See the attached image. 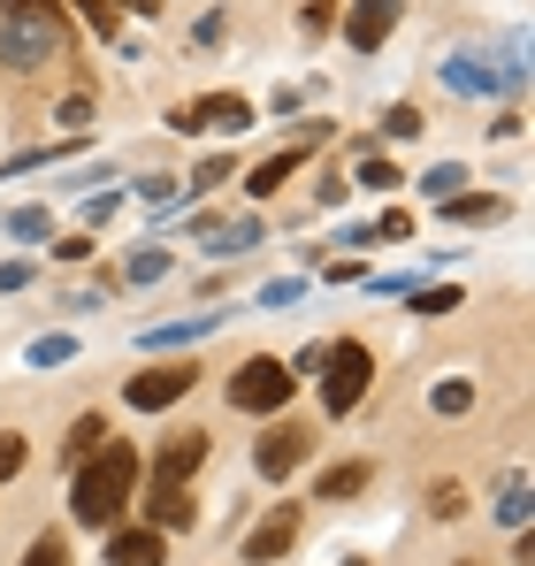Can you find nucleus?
I'll use <instances>...</instances> for the list:
<instances>
[{
	"label": "nucleus",
	"instance_id": "nucleus-18",
	"mask_svg": "<svg viewBox=\"0 0 535 566\" xmlns=\"http://www.w3.org/2000/svg\"><path fill=\"white\" fill-rule=\"evenodd\" d=\"M23 566H70V544H62V536H39V544L23 552Z\"/></svg>",
	"mask_w": 535,
	"mask_h": 566
},
{
	"label": "nucleus",
	"instance_id": "nucleus-7",
	"mask_svg": "<svg viewBox=\"0 0 535 566\" xmlns=\"http://www.w3.org/2000/svg\"><path fill=\"white\" fill-rule=\"evenodd\" d=\"M291 544H298V505H275L261 528L245 536V559H253V566H275V559H291Z\"/></svg>",
	"mask_w": 535,
	"mask_h": 566
},
{
	"label": "nucleus",
	"instance_id": "nucleus-23",
	"mask_svg": "<svg viewBox=\"0 0 535 566\" xmlns=\"http://www.w3.org/2000/svg\"><path fill=\"white\" fill-rule=\"evenodd\" d=\"M359 185H375V191H390V185H398V169H390V161H359Z\"/></svg>",
	"mask_w": 535,
	"mask_h": 566
},
{
	"label": "nucleus",
	"instance_id": "nucleus-8",
	"mask_svg": "<svg viewBox=\"0 0 535 566\" xmlns=\"http://www.w3.org/2000/svg\"><path fill=\"white\" fill-rule=\"evenodd\" d=\"M306 452H314V429H268L261 452H253V468H261L268 482H283V474H298Z\"/></svg>",
	"mask_w": 535,
	"mask_h": 566
},
{
	"label": "nucleus",
	"instance_id": "nucleus-27",
	"mask_svg": "<svg viewBox=\"0 0 535 566\" xmlns=\"http://www.w3.org/2000/svg\"><path fill=\"white\" fill-rule=\"evenodd\" d=\"M123 8H138V15H161V0H123Z\"/></svg>",
	"mask_w": 535,
	"mask_h": 566
},
{
	"label": "nucleus",
	"instance_id": "nucleus-14",
	"mask_svg": "<svg viewBox=\"0 0 535 566\" xmlns=\"http://www.w3.org/2000/svg\"><path fill=\"white\" fill-rule=\"evenodd\" d=\"M367 482H375V468H367V460H345V468L322 474V497H359Z\"/></svg>",
	"mask_w": 535,
	"mask_h": 566
},
{
	"label": "nucleus",
	"instance_id": "nucleus-26",
	"mask_svg": "<svg viewBox=\"0 0 535 566\" xmlns=\"http://www.w3.org/2000/svg\"><path fill=\"white\" fill-rule=\"evenodd\" d=\"M413 306H421V314H451V306H459V291H421Z\"/></svg>",
	"mask_w": 535,
	"mask_h": 566
},
{
	"label": "nucleus",
	"instance_id": "nucleus-25",
	"mask_svg": "<svg viewBox=\"0 0 535 566\" xmlns=\"http://www.w3.org/2000/svg\"><path fill=\"white\" fill-rule=\"evenodd\" d=\"M23 468V437H0V482Z\"/></svg>",
	"mask_w": 535,
	"mask_h": 566
},
{
	"label": "nucleus",
	"instance_id": "nucleus-21",
	"mask_svg": "<svg viewBox=\"0 0 535 566\" xmlns=\"http://www.w3.org/2000/svg\"><path fill=\"white\" fill-rule=\"evenodd\" d=\"M375 238H413V214H406V207H390V214L375 222Z\"/></svg>",
	"mask_w": 535,
	"mask_h": 566
},
{
	"label": "nucleus",
	"instance_id": "nucleus-2",
	"mask_svg": "<svg viewBox=\"0 0 535 566\" xmlns=\"http://www.w3.org/2000/svg\"><path fill=\"white\" fill-rule=\"evenodd\" d=\"M62 46H70L62 0H0V62H8V70L62 62Z\"/></svg>",
	"mask_w": 535,
	"mask_h": 566
},
{
	"label": "nucleus",
	"instance_id": "nucleus-16",
	"mask_svg": "<svg viewBox=\"0 0 535 566\" xmlns=\"http://www.w3.org/2000/svg\"><path fill=\"white\" fill-rule=\"evenodd\" d=\"M92 444H107V421H99V413H77V429H70V460H85Z\"/></svg>",
	"mask_w": 535,
	"mask_h": 566
},
{
	"label": "nucleus",
	"instance_id": "nucleus-24",
	"mask_svg": "<svg viewBox=\"0 0 535 566\" xmlns=\"http://www.w3.org/2000/svg\"><path fill=\"white\" fill-rule=\"evenodd\" d=\"M161 269H169V253H138V261H130V276H138V283H154Z\"/></svg>",
	"mask_w": 535,
	"mask_h": 566
},
{
	"label": "nucleus",
	"instance_id": "nucleus-17",
	"mask_svg": "<svg viewBox=\"0 0 535 566\" xmlns=\"http://www.w3.org/2000/svg\"><path fill=\"white\" fill-rule=\"evenodd\" d=\"M466 406H474V382H466V376L437 382V413H466Z\"/></svg>",
	"mask_w": 535,
	"mask_h": 566
},
{
	"label": "nucleus",
	"instance_id": "nucleus-22",
	"mask_svg": "<svg viewBox=\"0 0 535 566\" xmlns=\"http://www.w3.org/2000/svg\"><path fill=\"white\" fill-rule=\"evenodd\" d=\"M31 360H39V368H54V360H70V337H39V345H31Z\"/></svg>",
	"mask_w": 535,
	"mask_h": 566
},
{
	"label": "nucleus",
	"instance_id": "nucleus-5",
	"mask_svg": "<svg viewBox=\"0 0 535 566\" xmlns=\"http://www.w3.org/2000/svg\"><path fill=\"white\" fill-rule=\"evenodd\" d=\"M169 123H177V130H245V123H253V99L245 93H207V99H191V107H177Z\"/></svg>",
	"mask_w": 535,
	"mask_h": 566
},
{
	"label": "nucleus",
	"instance_id": "nucleus-15",
	"mask_svg": "<svg viewBox=\"0 0 535 566\" xmlns=\"http://www.w3.org/2000/svg\"><path fill=\"white\" fill-rule=\"evenodd\" d=\"M444 214H451V222H497L505 199H490V191H482V199H444Z\"/></svg>",
	"mask_w": 535,
	"mask_h": 566
},
{
	"label": "nucleus",
	"instance_id": "nucleus-1",
	"mask_svg": "<svg viewBox=\"0 0 535 566\" xmlns=\"http://www.w3.org/2000/svg\"><path fill=\"white\" fill-rule=\"evenodd\" d=\"M130 490H138V452L115 437V444H92L85 468H77V497H70V513L85 521V528H115V513L130 505Z\"/></svg>",
	"mask_w": 535,
	"mask_h": 566
},
{
	"label": "nucleus",
	"instance_id": "nucleus-4",
	"mask_svg": "<svg viewBox=\"0 0 535 566\" xmlns=\"http://www.w3.org/2000/svg\"><path fill=\"white\" fill-rule=\"evenodd\" d=\"M291 368H283V360H245V368H238V376H230V406H245V413H283V398H291Z\"/></svg>",
	"mask_w": 535,
	"mask_h": 566
},
{
	"label": "nucleus",
	"instance_id": "nucleus-11",
	"mask_svg": "<svg viewBox=\"0 0 535 566\" xmlns=\"http://www.w3.org/2000/svg\"><path fill=\"white\" fill-rule=\"evenodd\" d=\"M322 138H329V130H306L298 146H283V154H268L261 169H253V185H245V191H253V199H268V191H283L291 177H298V161H306V154H314Z\"/></svg>",
	"mask_w": 535,
	"mask_h": 566
},
{
	"label": "nucleus",
	"instance_id": "nucleus-9",
	"mask_svg": "<svg viewBox=\"0 0 535 566\" xmlns=\"http://www.w3.org/2000/svg\"><path fill=\"white\" fill-rule=\"evenodd\" d=\"M199 460H207V437H199V429L169 437V444H161V460H154V490H183Z\"/></svg>",
	"mask_w": 535,
	"mask_h": 566
},
{
	"label": "nucleus",
	"instance_id": "nucleus-20",
	"mask_svg": "<svg viewBox=\"0 0 535 566\" xmlns=\"http://www.w3.org/2000/svg\"><path fill=\"white\" fill-rule=\"evenodd\" d=\"M382 130H390V138H421V107H390Z\"/></svg>",
	"mask_w": 535,
	"mask_h": 566
},
{
	"label": "nucleus",
	"instance_id": "nucleus-13",
	"mask_svg": "<svg viewBox=\"0 0 535 566\" xmlns=\"http://www.w3.org/2000/svg\"><path fill=\"white\" fill-rule=\"evenodd\" d=\"M146 513H154V528H191V497L183 490H146Z\"/></svg>",
	"mask_w": 535,
	"mask_h": 566
},
{
	"label": "nucleus",
	"instance_id": "nucleus-6",
	"mask_svg": "<svg viewBox=\"0 0 535 566\" xmlns=\"http://www.w3.org/2000/svg\"><path fill=\"white\" fill-rule=\"evenodd\" d=\"M191 382H199V368H183V360H177V368H146V376H130L123 398H130L138 413H161V406H177Z\"/></svg>",
	"mask_w": 535,
	"mask_h": 566
},
{
	"label": "nucleus",
	"instance_id": "nucleus-3",
	"mask_svg": "<svg viewBox=\"0 0 535 566\" xmlns=\"http://www.w3.org/2000/svg\"><path fill=\"white\" fill-rule=\"evenodd\" d=\"M322 360H329V368H322V406H329V413H353L359 398H367V382H375L367 345H329Z\"/></svg>",
	"mask_w": 535,
	"mask_h": 566
},
{
	"label": "nucleus",
	"instance_id": "nucleus-12",
	"mask_svg": "<svg viewBox=\"0 0 535 566\" xmlns=\"http://www.w3.org/2000/svg\"><path fill=\"white\" fill-rule=\"evenodd\" d=\"M161 528H115L107 536V566H161Z\"/></svg>",
	"mask_w": 535,
	"mask_h": 566
},
{
	"label": "nucleus",
	"instance_id": "nucleus-10",
	"mask_svg": "<svg viewBox=\"0 0 535 566\" xmlns=\"http://www.w3.org/2000/svg\"><path fill=\"white\" fill-rule=\"evenodd\" d=\"M398 8H406V0H353V15H345V39H353L359 54H375V46L390 39Z\"/></svg>",
	"mask_w": 535,
	"mask_h": 566
},
{
	"label": "nucleus",
	"instance_id": "nucleus-19",
	"mask_svg": "<svg viewBox=\"0 0 535 566\" xmlns=\"http://www.w3.org/2000/svg\"><path fill=\"white\" fill-rule=\"evenodd\" d=\"M77 15H85L99 39H115V0H77Z\"/></svg>",
	"mask_w": 535,
	"mask_h": 566
}]
</instances>
